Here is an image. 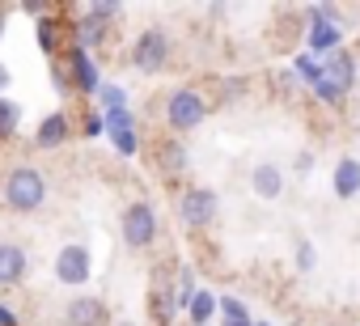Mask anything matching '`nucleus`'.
Wrapping results in <instances>:
<instances>
[{
    "mask_svg": "<svg viewBox=\"0 0 360 326\" xmlns=\"http://www.w3.org/2000/svg\"><path fill=\"white\" fill-rule=\"evenodd\" d=\"M5 204L9 212H39L47 204V178L34 166H18L5 178Z\"/></svg>",
    "mask_w": 360,
    "mask_h": 326,
    "instance_id": "nucleus-1",
    "label": "nucleus"
},
{
    "mask_svg": "<svg viewBox=\"0 0 360 326\" xmlns=\"http://www.w3.org/2000/svg\"><path fill=\"white\" fill-rule=\"evenodd\" d=\"M204 119H208V102H204L200 89H174L165 98V123H169V131H191Z\"/></svg>",
    "mask_w": 360,
    "mask_h": 326,
    "instance_id": "nucleus-2",
    "label": "nucleus"
},
{
    "mask_svg": "<svg viewBox=\"0 0 360 326\" xmlns=\"http://www.w3.org/2000/svg\"><path fill=\"white\" fill-rule=\"evenodd\" d=\"M119 233H123V246L148 250L157 242V212H153V204H144V200L127 204L123 208V221H119Z\"/></svg>",
    "mask_w": 360,
    "mask_h": 326,
    "instance_id": "nucleus-3",
    "label": "nucleus"
},
{
    "mask_svg": "<svg viewBox=\"0 0 360 326\" xmlns=\"http://www.w3.org/2000/svg\"><path fill=\"white\" fill-rule=\"evenodd\" d=\"M89 275H94V254H89V246H85V242L60 246V254H56V280L68 284V288H81V284H89Z\"/></svg>",
    "mask_w": 360,
    "mask_h": 326,
    "instance_id": "nucleus-4",
    "label": "nucleus"
},
{
    "mask_svg": "<svg viewBox=\"0 0 360 326\" xmlns=\"http://www.w3.org/2000/svg\"><path fill=\"white\" fill-rule=\"evenodd\" d=\"M305 43H309V56H318V51H339V43H343V30H339V22H335V9L330 5H314L309 9V30H305Z\"/></svg>",
    "mask_w": 360,
    "mask_h": 326,
    "instance_id": "nucleus-5",
    "label": "nucleus"
},
{
    "mask_svg": "<svg viewBox=\"0 0 360 326\" xmlns=\"http://www.w3.org/2000/svg\"><path fill=\"white\" fill-rule=\"evenodd\" d=\"M131 64H136L140 72H161V68L169 64V34L157 30V26L140 30V39L131 43Z\"/></svg>",
    "mask_w": 360,
    "mask_h": 326,
    "instance_id": "nucleus-6",
    "label": "nucleus"
},
{
    "mask_svg": "<svg viewBox=\"0 0 360 326\" xmlns=\"http://www.w3.org/2000/svg\"><path fill=\"white\" fill-rule=\"evenodd\" d=\"M217 212H221V200H217L212 187H191L183 200H178V216H183V225H191V229H208L217 221Z\"/></svg>",
    "mask_w": 360,
    "mask_h": 326,
    "instance_id": "nucleus-7",
    "label": "nucleus"
},
{
    "mask_svg": "<svg viewBox=\"0 0 360 326\" xmlns=\"http://www.w3.org/2000/svg\"><path fill=\"white\" fill-rule=\"evenodd\" d=\"M64 326H110V313H106V301L98 296H72L64 305Z\"/></svg>",
    "mask_w": 360,
    "mask_h": 326,
    "instance_id": "nucleus-8",
    "label": "nucleus"
},
{
    "mask_svg": "<svg viewBox=\"0 0 360 326\" xmlns=\"http://www.w3.org/2000/svg\"><path fill=\"white\" fill-rule=\"evenodd\" d=\"M30 275V254L18 242H0V288H18Z\"/></svg>",
    "mask_w": 360,
    "mask_h": 326,
    "instance_id": "nucleus-9",
    "label": "nucleus"
},
{
    "mask_svg": "<svg viewBox=\"0 0 360 326\" xmlns=\"http://www.w3.org/2000/svg\"><path fill=\"white\" fill-rule=\"evenodd\" d=\"M68 77H72V85H77L85 98H98L102 77H98V64H94V56H89L85 47H72V51H68Z\"/></svg>",
    "mask_w": 360,
    "mask_h": 326,
    "instance_id": "nucleus-10",
    "label": "nucleus"
},
{
    "mask_svg": "<svg viewBox=\"0 0 360 326\" xmlns=\"http://www.w3.org/2000/svg\"><path fill=\"white\" fill-rule=\"evenodd\" d=\"M102 119H106L110 144H115L123 157H136V148H140V140H136V115H131V110H110V115H102Z\"/></svg>",
    "mask_w": 360,
    "mask_h": 326,
    "instance_id": "nucleus-11",
    "label": "nucleus"
},
{
    "mask_svg": "<svg viewBox=\"0 0 360 326\" xmlns=\"http://www.w3.org/2000/svg\"><path fill=\"white\" fill-rule=\"evenodd\" d=\"M250 187H255L259 200H280V191H284V174H280L276 161H259V166L250 170Z\"/></svg>",
    "mask_w": 360,
    "mask_h": 326,
    "instance_id": "nucleus-12",
    "label": "nucleus"
},
{
    "mask_svg": "<svg viewBox=\"0 0 360 326\" xmlns=\"http://www.w3.org/2000/svg\"><path fill=\"white\" fill-rule=\"evenodd\" d=\"M330 187H335L339 200H356V195H360V161H356V157H343L339 166H335Z\"/></svg>",
    "mask_w": 360,
    "mask_h": 326,
    "instance_id": "nucleus-13",
    "label": "nucleus"
},
{
    "mask_svg": "<svg viewBox=\"0 0 360 326\" xmlns=\"http://www.w3.org/2000/svg\"><path fill=\"white\" fill-rule=\"evenodd\" d=\"M326 81H330V85H339L343 93L352 89V81H356V60H352V51H347V47H339V51H330V56H326Z\"/></svg>",
    "mask_w": 360,
    "mask_h": 326,
    "instance_id": "nucleus-14",
    "label": "nucleus"
},
{
    "mask_svg": "<svg viewBox=\"0 0 360 326\" xmlns=\"http://www.w3.org/2000/svg\"><path fill=\"white\" fill-rule=\"evenodd\" d=\"M68 136H72V123H68V115H64V110H56V115H47V119L39 123L34 144H39V148H56V144H64Z\"/></svg>",
    "mask_w": 360,
    "mask_h": 326,
    "instance_id": "nucleus-15",
    "label": "nucleus"
},
{
    "mask_svg": "<svg viewBox=\"0 0 360 326\" xmlns=\"http://www.w3.org/2000/svg\"><path fill=\"white\" fill-rule=\"evenodd\" d=\"M157 157H161V170H165V174H183V170H187V148L178 144V140H165V144L157 148Z\"/></svg>",
    "mask_w": 360,
    "mask_h": 326,
    "instance_id": "nucleus-16",
    "label": "nucleus"
},
{
    "mask_svg": "<svg viewBox=\"0 0 360 326\" xmlns=\"http://www.w3.org/2000/svg\"><path fill=\"white\" fill-rule=\"evenodd\" d=\"M102 39H106V22H98V18H89V13H85V18L77 22V47L94 51Z\"/></svg>",
    "mask_w": 360,
    "mask_h": 326,
    "instance_id": "nucleus-17",
    "label": "nucleus"
},
{
    "mask_svg": "<svg viewBox=\"0 0 360 326\" xmlns=\"http://www.w3.org/2000/svg\"><path fill=\"white\" fill-rule=\"evenodd\" d=\"M292 72L301 77V85H318V81L326 77V64H318V56H309V51H301V56L292 60Z\"/></svg>",
    "mask_w": 360,
    "mask_h": 326,
    "instance_id": "nucleus-18",
    "label": "nucleus"
},
{
    "mask_svg": "<svg viewBox=\"0 0 360 326\" xmlns=\"http://www.w3.org/2000/svg\"><path fill=\"white\" fill-rule=\"evenodd\" d=\"M217 309H221V296H212V292L200 288L195 301H191V309H187V313H191V326H208V318H212Z\"/></svg>",
    "mask_w": 360,
    "mask_h": 326,
    "instance_id": "nucleus-19",
    "label": "nucleus"
},
{
    "mask_svg": "<svg viewBox=\"0 0 360 326\" xmlns=\"http://www.w3.org/2000/svg\"><path fill=\"white\" fill-rule=\"evenodd\" d=\"M18 127H22V106L9 102V98H0V140L18 136Z\"/></svg>",
    "mask_w": 360,
    "mask_h": 326,
    "instance_id": "nucleus-20",
    "label": "nucleus"
},
{
    "mask_svg": "<svg viewBox=\"0 0 360 326\" xmlns=\"http://www.w3.org/2000/svg\"><path fill=\"white\" fill-rule=\"evenodd\" d=\"M174 309H178V296H174L169 288H157V292H153V318H157L161 326H169V322H174Z\"/></svg>",
    "mask_w": 360,
    "mask_h": 326,
    "instance_id": "nucleus-21",
    "label": "nucleus"
},
{
    "mask_svg": "<svg viewBox=\"0 0 360 326\" xmlns=\"http://www.w3.org/2000/svg\"><path fill=\"white\" fill-rule=\"evenodd\" d=\"M98 106H102V115H110V110H127V93H123V85H102V89H98Z\"/></svg>",
    "mask_w": 360,
    "mask_h": 326,
    "instance_id": "nucleus-22",
    "label": "nucleus"
},
{
    "mask_svg": "<svg viewBox=\"0 0 360 326\" xmlns=\"http://www.w3.org/2000/svg\"><path fill=\"white\" fill-rule=\"evenodd\" d=\"M195 275H191V267H183L178 271V288H174V296H178V309H191V301H195Z\"/></svg>",
    "mask_w": 360,
    "mask_h": 326,
    "instance_id": "nucleus-23",
    "label": "nucleus"
},
{
    "mask_svg": "<svg viewBox=\"0 0 360 326\" xmlns=\"http://www.w3.org/2000/svg\"><path fill=\"white\" fill-rule=\"evenodd\" d=\"M292 267H297L301 275H309V271L318 267V250H314L309 242H297V254H292Z\"/></svg>",
    "mask_w": 360,
    "mask_h": 326,
    "instance_id": "nucleus-24",
    "label": "nucleus"
},
{
    "mask_svg": "<svg viewBox=\"0 0 360 326\" xmlns=\"http://www.w3.org/2000/svg\"><path fill=\"white\" fill-rule=\"evenodd\" d=\"M314 93H318V98H322V102H326V106H339V102H343V98H347V93H343V89H339V85H330V81H326V77H322V81H318V85H314Z\"/></svg>",
    "mask_w": 360,
    "mask_h": 326,
    "instance_id": "nucleus-25",
    "label": "nucleus"
},
{
    "mask_svg": "<svg viewBox=\"0 0 360 326\" xmlns=\"http://www.w3.org/2000/svg\"><path fill=\"white\" fill-rule=\"evenodd\" d=\"M85 13H89V18H98V22H106V26H110V22H115V18H119V13H123V9H119V5H110V0H98V5H89V9H85Z\"/></svg>",
    "mask_w": 360,
    "mask_h": 326,
    "instance_id": "nucleus-26",
    "label": "nucleus"
},
{
    "mask_svg": "<svg viewBox=\"0 0 360 326\" xmlns=\"http://www.w3.org/2000/svg\"><path fill=\"white\" fill-rule=\"evenodd\" d=\"M39 47H43L47 56L56 51V22H51V18H43V22H39Z\"/></svg>",
    "mask_w": 360,
    "mask_h": 326,
    "instance_id": "nucleus-27",
    "label": "nucleus"
},
{
    "mask_svg": "<svg viewBox=\"0 0 360 326\" xmlns=\"http://www.w3.org/2000/svg\"><path fill=\"white\" fill-rule=\"evenodd\" d=\"M51 81H56V89L60 93H72L77 85H72V77H68V64H51Z\"/></svg>",
    "mask_w": 360,
    "mask_h": 326,
    "instance_id": "nucleus-28",
    "label": "nucleus"
},
{
    "mask_svg": "<svg viewBox=\"0 0 360 326\" xmlns=\"http://www.w3.org/2000/svg\"><path fill=\"white\" fill-rule=\"evenodd\" d=\"M238 313H250L246 301H238V296H221V318H238Z\"/></svg>",
    "mask_w": 360,
    "mask_h": 326,
    "instance_id": "nucleus-29",
    "label": "nucleus"
},
{
    "mask_svg": "<svg viewBox=\"0 0 360 326\" xmlns=\"http://www.w3.org/2000/svg\"><path fill=\"white\" fill-rule=\"evenodd\" d=\"M85 136H106V119H102V110H98V115H85Z\"/></svg>",
    "mask_w": 360,
    "mask_h": 326,
    "instance_id": "nucleus-30",
    "label": "nucleus"
},
{
    "mask_svg": "<svg viewBox=\"0 0 360 326\" xmlns=\"http://www.w3.org/2000/svg\"><path fill=\"white\" fill-rule=\"evenodd\" d=\"M292 170H297V174H309V170H314V152H305V148H301V152H297V161H292Z\"/></svg>",
    "mask_w": 360,
    "mask_h": 326,
    "instance_id": "nucleus-31",
    "label": "nucleus"
},
{
    "mask_svg": "<svg viewBox=\"0 0 360 326\" xmlns=\"http://www.w3.org/2000/svg\"><path fill=\"white\" fill-rule=\"evenodd\" d=\"M22 9H26L30 18H47V13H51V5H43V0H26Z\"/></svg>",
    "mask_w": 360,
    "mask_h": 326,
    "instance_id": "nucleus-32",
    "label": "nucleus"
},
{
    "mask_svg": "<svg viewBox=\"0 0 360 326\" xmlns=\"http://www.w3.org/2000/svg\"><path fill=\"white\" fill-rule=\"evenodd\" d=\"M276 81H280V89H284V93H292V89L301 85V77H297V72H280Z\"/></svg>",
    "mask_w": 360,
    "mask_h": 326,
    "instance_id": "nucleus-33",
    "label": "nucleus"
},
{
    "mask_svg": "<svg viewBox=\"0 0 360 326\" xmlns=\"http://www.w3.org/2000/svg\"><path fill=\"white\" fill-rule=\"evenodd\" d=\"M221 326H255L250 313H238V318H221Z\"/></svg>",
    "mask_w": 360,
    "mask_h": 326,
    "instance_id": "nucleus-34",
    "label": "nucleus"
},
{
    "mask_svg": "<svg viewBox=\"0 0 360 326\" xmlns=\"http://www.w3.org/2000/svg\"><path fill=\"white\" fill-rule=\"evenodd\" d=\"M0 326H18V318H13V309H5V305H0Z\"/></svg>",
    "mask_w": 360,
    "mask_h": 326,
    "instance_id": "nucleus-35",
    "label": "nucleus"
},
{
    "mask_svg": "<svg viewBox=\"0 0 360 326\" xmlns=\"http://www.w3.org/2000/svg\"><path fill=\"white\" fill-rule=\"evenodd\" d=\"M5 85H9V68L0 64V98H5Z\"/></svg>",
    "mask_w": 360,
    "mask_h": 326,
    "instance_id": "nucleus-36",
    "label": "nucleus"
},
{
    "mask_svg": "<svg viewBox=\"0 0 360 326\" xmlns=\"http://www.w3.org/2000/svg\"><path fill=\"white\" fill-rule=\"evenodd\" d=\"M255 326H271V322H255Z\"/></svg>",
    "mask_w": 360,
    "mask_h": 326,
    "instance_id": "nucleus-37",
    "label": "nucleus"
},
{
    "mask_svg": "<svg viewBox=\"0 0 360 326\" xmlns=\"http://www.w3.org/2000/svg\"><path fill=\"white\" fill-rule=\"evenodd\" d=\"M119 326H131V322H119Z\"/></svg>",
    "mask_w": 360,
    "mask_h": 326,
    "instance_id": "nucleus-38",
    "label": "nucleus"
},
{
    "mask_svg": "<svg viewBox=\"0 0 360 326\" xmlns=\"http://www.w3.org/2000/svg\"><path fill=\"white\" fill-rule=\"evenodd\" d=\"M0 26H5V18H0Z\"/></svg>",
    "mask_w": 360,
    "mask_h": 326,
    "instance_id": "nucleus-39",
    "label": "nucleus"
}]
</instances>
